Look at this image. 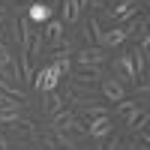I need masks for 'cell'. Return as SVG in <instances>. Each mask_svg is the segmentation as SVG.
<instances>
[{
    "label": "cell",
    "mask_w": 150,
    "mask_h": 150,
    "mask_svg": "<svg viewBox=\"0 0 150 150\" xmlns=\"http://www.w3.org/2000/svg\"><path fill=\"white\" fill-rule=\"evenodd\" d=\"M51 129L54 132H87V126H81L75 111H57V114H51Z\"/></svg>",
    "instance_id": "cell-1"
},
{
    "label": "cell",
    "mask_w": 150,
    "mask_h": 150,
    "mask_svg": "<svg viewBox=\"0 0 150 150\" xmlns=\"http://www.w3.org/2000/svg\"><path fill=\"white\" fill-rule=\"evenodd\" d=\"M138 75H135V66H132V54H120L117 60H114V81H120V84H129V81H135Z\"/></svg>",
    "instance_id": "cell-2"
},
{
    "label": "cell",
    "mask_w": 150,
    "mask_h": 150,
    "mask_svg": "<svg viewBox=\"0 0 150 150\" xmlns=\"http://www.w3.org/2000/svg\"><path fill=\"white\" fill-rule=\"evenodd\" d=\"M75 63L78 66H102L105 63V51L99 45H87V48H81L75 54Z\"/></svg>",
    "instance_id": "cell-3"
},
{
    "label": "cell",
    "mask_w": 150,
    "mask_h": 150,
    "mask_svg": "<svg viewBox=\"0 0 150 150\" xmlns=\"http://www.w3.org/2000/svg\"><path fill=\"white\" fill-rule=\"evenodd\" d=\"M42 141L51 147V150H75V141L69 138V132H54V129H45V132H42Z\"/></svg>",
    "instance_id": "cell-4"
},
{
    "label": "cell",
    "mask_w": 150,
    "mask_h": 150,
    "mask_svg": "<svg viewBox=\"0 0 150 150\" xmlns=\"http://www.w3.org/2000/svg\"><path fill=\"white\" fill-rule=\"evenodd\" d=\"M126 126L129 129H135V132H141L144 126H147V120H150V111H147V105H135L132 111H126Z\"/></svg>",
    "instance_id": "cell-5"
},
{
    "label": "cell",
    "mask_w": 150,
    "mask_h": 150,
    "mask_svg": "<svg viewBox=\"0 0 150 150\" xmlns=\"http://www.w3.org/2000/svg\"><path fill=\"white\" fill-rule=\"evenodd\" d=\"M51 6L48 3H39V0H33V3L27 6V21L30 24H45V21H51Z\"/></svg>",
    "instance_id": "cell-6"
},
{
    "label": "cell",
    "mask_w": 150,
    "mask_h": 150,
    "mask_svg": "<svg viewBox=\"0 0 150 150\" xmlns=\"http://www.w3.org/2000/svg\"><path fill=\"white\" fill-rule=\"evenodd\" d=\"M108 15H111V21H129V18H135L138 15V0H123V3H117Z\"/></svg>",
    "instance_id": "cell-7"
},
{
    "label": "cell",
    "mask_w": 150,
    "mask_h": 150,
    "mask_svg": "<svg viewBox=\"0 0 150 150\" xmlns=\"http://www.w3.org/2000/svg\"><path fill=\"white\" fill-rule=\"evenodd\" d=\"M102 96L108 102H120V99H126V90H123V84L114 81V78H102Z\"/></svg>",
    "instance_id": "cell-8"
},
{
    "label": "cell",
    "mask_w": 150,
    "mask_h": 150,
    "mask_svg": "<svg viewBox=\"0 0 150 150\" xmlns=\"http://www.w3.org/2000/svg\"><path fill=\"white\" fill-rule=\"evenodd\" d=\"M87 132H90V138H108V135H111V114L93 117L90 126H87Z\"/></svg>",
    "instance_id": "cell-9"
},
{
    "label": "cell",
    "mask_w": 150,
    "mask_h": 150,
    "mask_svg": "<svg viewBox=\"0 0 150 150\" xmlns=\"http://www.w3.org/2000/svg\"><path fill=\"white\" fill-rule=\"evenodd\" d=\"M72 78L81 81V84H93V81H102L105 75H102V66H78Z\"/></svg>",
    "instance_id": "cell-10"
},
{
    "label": "cell",
    "mask_w": 150,
    "mask_h": 150,
    "mask_svg": "<svg viewBox=\"0 0 150 150\" xmlns=\"http://www.w3.org/2000/svg\"><path fill=\"white\" fill-rule=\"evenodd\" d=\"M126 42V33H123V27H114V30H102V36H99V45L102 48H117Z\"/></svg>",
    "instance_id": "cell-11"
},
{
    "label": "cell",
    "mask_w": 150,
    "mask_h": 150,
    "mask_svg": "<svg viewBox=\"0 0 150 150\" xmlns=\"http://www.w3.org/2000/svg\"><path fill=\"white\" fill-rule=\"evenodd\" d=\"M60 12H63V24H72V21H78V15H81V6H78V0H60Z\"/></svg>",
    "instance_id": "cell-12"
},
{
    "label": "cell",
    "mask_w": 150,
    "mask_h": 150,
    "mask_svg": "<svg viewBox=\"0 0 150 150\" xmlns=\"http://www.w3.org/2000/svg\"><path fill=\"white\" fill-rule=\"evenodd\" d=\"M147 15H138V18H132L129 24H126V27H123V33H126V39H129V36H144L147 33Z\"/></svg>",
    "instance_id": "cell-13"
},
{
    "label": "cell",
    "mask_w": 150,
    "mask_h": 150,
    "mask_svg": "<svg viewBox=\"0 0 150 150\" xmlns=\"http://www.w3.org/2000/svg\"><path fill=\"white\" fill-rule=\"evenodd\" d=\"M42 111L45 114H57V111H63V99H60L54 90L45 93V102H42Z\"/></svg>",
    "instance_id": "cell-14"
},
{
    "label": "cell",
    "mask_w": 150,
    "mask_h": 150,
    "mask_svg": "<svg viewBox=\"0 0 150 150\" xmlns=\"http://www.w3.org/2000/svg\"><path fill=\"white\" fill-rule=\"evenodd\" d=\"M0 90H3L6 96H12V99H21V102L27 99V93H24V90H21L18 84H12L9 78H3V75H0Z\"/></svg>",
    "instance_id": "cell-15"
},
{
    "label": "cell",
    "mask_w": 150,
    "mask_h": 150,
    "mask_svg": "<svg viewBox=\"0 0 150 150\" xmlns=\"http://www.w3.org/2000/svg\"><path fill=\"white\" fill-rule=\"evenodd\" d=\"M9 129L15 132V135H33V123L27 117H15V120L9 123Z\"/></svg>",
    "instance_id": "cell-16"
},
{
    "label": "cell",
    "mask_w": 150,
    "mask_h": 150,
    "mask_svg": "<svg viewBox=\"0 0 150 150\" xmlns=\"http://www.w3.org/2000/svg\"><path fill=\"white\" fill-rule=\"evenodd\" d=\"M21 60V81H33V66H30V54L27 51H18Z\"/></svg>",
    "instance_id": "cell-17"
},
{
    "label": "cell",
    "mask_w": 150,
    "mask_h": 150,
    "mask_svg": "<svg viewBox=\"0 0 150 150\" xmlns=\"http://www.w3.org/2000/svg\"><path fill=\"white\" fill-rule=\"evenodd\" d=\"M42 48H45V36H42V33H36V36H33V42H30V54H42Z\"/></svg>",
    "instance_id": "cell-18"
},
{
    "label": "cell",
    "mask_w": 150,
    "mask_h": 150,
    "mask_svg": "<svg viewBox=\"0 0 150 150\" xmlns=\"http://www.w3.org/2000/svg\"><path fill=\"white\" fill-rule=\"evenodd\" d=\"M135 105H138V102H129V99H120V102L114 105V111H117V114H126V111H132Z\"/></svg>",
    "instance_id": "cell-19"
},
{
    "label": "cell",
    "mask_w": 150,
    "mask_h": 150,
    "mask_svg": "<svg viewBox=\"0 0 150 150\" xmlns=\"http://www.w3.org/2000/svg\"><path fill=\"white\" fill-rule=\"evenodd\" d=\"M9 102H12V96H6V93H3V90H0V108H6V105H9Z\"/></svg>",
    "instance_id": "cell-20"
},
{
    "label": "cell",
    "mask_w": 150,
    "mask_h": 150,
    "mask_svg": "<svg viewBox=\"0 0 150 150\" xmlns=\"http://www.w3.org/2000/svg\"><path fill=\"white\" fill-rule=\"evenodd\" d=\"M120 150H138V144H120Z\"/></svg>",
    "instance_id": "cell-21"
},
{
    "label": "cell",
    "mask_w": 150,
    "mask_h": 150,
    "mask_svg": "<svg viewBox=\"0 0 150 150\" xmlns=\"http://www.w3.org/2000/svg\"><path fill=\"white\" fill-rule=\"evenodd\" d=\"M39 3H48V6H51V9H54V6L60 3V0H39Z\"/></svg>",
    "instance_id": "cell-22"
},
{
    "label": "cell",
    "mask_w": 150,
    "mask_h": 150,
    "mask_svg": "<svg viewBox=\"0 0 150 150\" xmlns=\"http://www.w3.org/2000/svg\"><path fill=\"white\" fill-rule=\"evenodd\" d=\"M0 150H9V144H6V138L0 135Z\"/></svg>",
    "instance_id": "cell-23"
},
{
    "label": "cell",
    "mask_w": 150,
    "mask_h": 150,
    "mask_svg": "<svg viewBox=\"0 0 150 150\" xmlns=\"http://www.w3.org/2000/svg\"><path fill=\"white\" fill-rule=\"evenodd\" d=\"M99 3H108V0H99Z\"/></svg>",
    "instance_id": "cell-24"
},
{
    "label": "cell",
    "mask_w": 150,
    "mask_h": 150,
    "mask_svg": "<svg viewBox=\"0 0 150 150\" xmlns=\"http://www.w3.org/2000/svg\"><path fill=\"white\" fill-rule=\"evenodd\" d=\"M99 150H102V147H99Z\"/></svg>",
    "instance_id": "cell-25"
}]
</instances>
